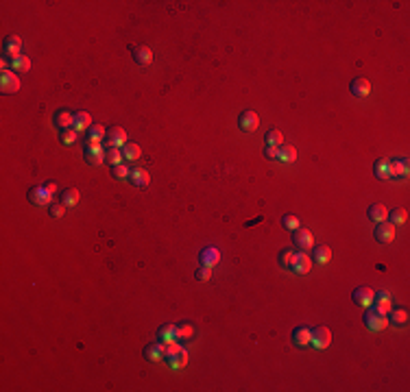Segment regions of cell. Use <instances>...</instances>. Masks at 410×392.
<instances>
[{"mask_svg": "<svg viewBox=\"0 0 410 392\" xmlns=\"http://www.w3.org/2000/svg\"><path fill=\"white\" fill-rule=\"evenodd\" d=\"M105 144H107L109 149H122V146L127 144V131L122 127H111L107 131V137H105Z\"/></svg>", "mask_w": 410, "mask_h": 392, "instance_id": "8992f818", "label": "cell"}, {"mask_svg": "<svg viewBox=\"0 0 410 392\" xmlns=\"http://www.w3.org/2000/svg\"><path fill=\"white\" fill-rule=\"evenodd\" d=\"M373 173L378 179H391V161L389 159H378L373 166Z\"/></svg>", "mask_w": 410, "mask_h": 392, "instance_id": "4dcf8cb0", "label": "cell"}, {"mask_svg": "<svg viewBox=\"0 0 410 392\" xmlns=\"http://www.w3.org/2000/svg\"><path fill=\"white\" fill-rule=\"evenodd\" d=\"M120 151H122V155H125V159H129V161L140 159V155H142V149L138 144H133V142H127Z\"/></svg>", "mask_w": 410, "mask_h": 392, "instance_id": "1f68e13d", "label": "cell"}, {"mask_svg": "<svg viewBox=\"0 0 410 392\" xmlns=\"http://www.w3.org/2000/svg\"><path fill=\"white\" fill-rule=\"evenodd\" d=\"M292 242H294V247L297 249H301V251H308V249H312L314 247V238H312V233L308 231V229H294L292 231Z\"/></svg>", "mask_w": 410, "mask_h": 392, "instance_id": "52a82bcc", "label": "cell"}, {"mask_svg": "<svg viewBox=\"0 0 410 392\" xmlns=\"http://www.w3.org/2000/svg\"><path fill=\"white\" fill-rule=\"evenodd\" d=\"M157 338L164 345H170V342L177 340V325H162L157 331Z\"/></svg>", "mask_w": 410, "mask_h": 392, "instance_id": "cb8c5ba5", "label": "cell"}, {"mask_svg": "<svg viewBox=\"0 0 410 392\" xmlns=\"http://www.w3.org/2000/svg\"><path fill=\"white\" fill-rule=\"evenodd\" d=\"M282 225L288 229V231H294V229H299L301 225H299V218L297 216H292V214H286L284 218H282Z\"/></svg>", "mask_w": 410, "mask_h": 392, "instance_id": "60d3db41", "label": "cell"}, {"mask_svg": "<svg viewBox=\"0 0 410 392\" xmlns=\"http://www.w3.org/2000/svg\"><path fill=\"white\" fill-rule=\"evenodd\" d=\"M79 199H81V192L77 190V187H68V190H63L59 203H61L63 207H75L77 203H79Z\"/></svg>", "mask_w": 410, "mask_h": 392, "instance_id": "83f0119b", "label": "cell"}, {"mask_svg": "<svg viewBox=\"0 0 410 392\" xmlns=\"http://www.w3.org/2000/svg\"><path fill=\"white\" fill-rule=\"evenodd\" d=\"M310 345L314 349H327L332 345V331L330 327H314L312 329V340H310Z\"/></svg>", "mask_w": 410, "mask_h": 392, "instance_id": "277c9868", "label": "cell"}, {"mask_svg": "<svg viewBox=\"0 0 410 392\" xmlns=\"http://www.w3.org/2000/svg\"><path fill=\"white\" fill-rule=\"evenodd\" d=\"M105 137H107V131H105L103 127H89L85 146H101L105 142Z\"/></svg>", "mask_w": 410, "mask_h": 392, "instance_id": "ac0fdd59", "label": "cell"}, {"mask_svg": "<svg viewBox=\"0 0 410 392\" xmlns=\"http://www.w3.org/2000/svg\"><path fill=\"white\" fill-rule=\"evenodd\" d=\"M122 159H125V155H122L120 149H107V151H105V161H107L111 168L113 166H120Z\"/></svg>", "mask_w": 410, "mask_h": 392, "instance_id": "d590c367", "label": "cell"}, {"mask_svg": "<svg viewBox=\"0 0 410 392\" xmlns=\"http://www.w3.org/2000/svg\"><path fill=\"white\" fill-rule=\"evenodd\" d=\"M55 127H59L61 131H65V129H70L72 125H75V113H70L68 109H59L55 113Z\"/></svg>", "mask_w": 410, "mask_h": 392, "instance_id": "d6986e66", "label": "cell"}, {"mask_svg": "<svg viewBox=\"0 0 410 392\" xmlns=\"http://www.w3.org/2000/svg\"><path fill=\"white\" fill-rule=\"evenodd\" d=\"M310 268H312V257H310V253L308 251H299L290 271H294L297 275H306V273H310Z\"/></svg>", "mask_w": 410, "mask_h": 392, "instance_id": "7c38bea8", "label": "cell"}, {"mask_svg": "<svg viewBox=\"0 0 410 392\" xmlns=\"http://www.w3.org/2000/svg\"><path fill=\"white\" fill-rule=\"evenodd\" d=\"M395 233H397V227L391 225L389 220H384V223H378V225H375L373 238L378 240L380 244H391L393 240H395Z\"/></svg>", "mask_w": 410, "mask_h": 392, "instance_id": "7a4b0ae2", "label": "cell"}, {"mask_svg": "<svg viewBox=\"0 0 410 392\" xmlns=\"http://www.w3.org/2000/svg\"><path fill=\"white\" fill-rule=\"evenodd\" d=\"M133 59H135V63H140V65H149L151 61H153V51L149 46H144V44H138V46H133Z\"/></svg>", "mask_w": 410, "mask_h": 392, "instance_id": "2e32d148", "label": "cell"}, {"mask_svg": "<svg viewBox=\"0 0 410 392\" xmlns=\"http://www.w3.org/2000/svg\"><path fill=\"white\" fill-rule=\"evenodd\" d=\"M408 170H410V163L406 157L391 161V179L393 177H408Z\"/></svg>", "mask_w": 410, "mask_h": 392, "instance_id": "d4e9b609", "label": "cell"}, {"mask_svg": "<svg viewBox=\"0 0 410 392\" xmlns=\"http://www.w3.org/2000/svg\"><path fill=\"white\" fill-rule=\"evenodd\" d=\"M9 63H11V70L13 72H29L31 70V59H29V57H24V55L15 57V59H11Z\"/></svg>", "mask_w": 410, "mask_h": 392, "instance_id": "e575fe53", "label": "cell"}, {"mask_svg": "<svg viewBox=\"0 0 410 392\" xmlns=\"http://www.w3.org/2000/svg\"><path fill=\"white\" fill-rule=\"evenodd\" d=\"M365 325H367V329H371V331H384L389 327V316L378 312V309H373V307H367Z\"/></svg>", "mask_w": 410, "mask_h": 392, "instance_id": "6da1fadb", "label": "cell"}, {"mask_svg": "<svg viewBox=\"0 0 410 392\" xmlns=\"http://www.w3.org/2000/svg\"><path fill=\"white\" fill-rule=\"evenodd\" d=\"M351 94L354 96H358V98H367L369 94H371V83H369V79H365V77H358V79H354L351 81Z\"/></svg>", "mask_w": 410, "mask_h": 392, "instance_id": "5bb4252c", "label": "cell"}, {"mask_svg": "<svg viewBox=\"0 0 410 392\" xmlns=\"http://www.w3.org/2000/svg\"><path fill=\"white\" fill-rule=\"evenodd\" d=\"M63 205H61V203H51V205H48V214H51L53 218H61L63 216Z\"/></svg>", "mask_w": 410, "mask_h": 392, "instance_id": "7bdbcfd3", "label": "cell"}, {"mask_svg": "<svg viewBox=\"0 0 410 392\" xmlns=\"http://www.w3.org/2000/svg\"><path fill=\"white\" fill-rule=\"evenodd\" d=\"M371 307L378 309V312H382V314H389V312H391V297H389V292L375 294V301H373Z\"/></svg>", "mask_w": 410, "mask_h": 392, "instance_id": "f1b7e54d", "label": "cell"}, {"mask_svg": "<svg viewBox=\"0 0 410 392\" xmlns=\"http://www.w3.org/2000/svg\"><path fill=\"white\" fill-rule=\"evenodd\" d=\"M144 357L149 359V362H162L164 357H166V345L164 342H153L144 349Z\"/></svg>", "mask_w": 410, "mask_h": 392, "instance_id": "4fadbf2b", "label": "cell"}, {"mask_svg": "<svg viewBox=\"0 0 410 392\" xmlns=\"http://www.w3.org/2000/svg\"><path fill=\"white\" fill-rule=\"evenodd\" d=\"M166 364L170 366L173 371H177V369H184V366L188 364V351H177L175 355H168L166 357Z\"/></svg>", "mask_w": 410, "mask_h": 392, "instance_id": "4316f807", "label": "cell"}, {"mask_svg": "<svg viewBox=\"0 0 410 392\" xmlns=\"http://www.w3.org/2000/svg\"><path fill=\"white\" fill-rule=\"evenodd\" d=\"M0 89H3V94H15L20 89V79L13 70L0 72Z\"/></svg>", "mask_w": 410, "mask_h": 392, "instance_id": "3957f363", "label": "cell"}, {"mask_svg": "<svg viewBox=\"0 0 410 392\" xmlns=\"http://www.w3.org/2000/svg\"><path fill=\"white\" fill-rule=\"evenodd\" d=\"M89 127H92V116H89L87 111L75 113V125H72V129H75L77 133H81V131H87Z\"/></svg>", "mask_w": 410, "mask_h": 392, "instance_id": "484cf974", "label": "cell"}, {"mask_svg": "<svg viewBox=\"0 0 410 392\" xmlns=\"http://www.w3.org/2000/svg\"><path fill=\"white\" fill-rule=\"evenodd\" d=\"M277 159H280L282 163H292L297 161V149L290 144H282L280 149H277Z\"/></svg>", "mask_w": 410, "mask_h": 392, "instance_id": "603a6c76", "label": "cell"}, {"mask_svg": "<svg viewBox=\"0 0 410 392\" xmlns=\"http://www.w3.org/2000/svg\"><path fill=\"white\" fill-rule=\"evenodd\" d=\"M264 142H266V146H275V149H280V146L284 144V135H282V131H277V129L266 131Z\"/></svg>", "mask_w": 410, "mask_h": 392, "instance_id": "836d02e7", "label": "cell"}, {"mask_svg": "<svg viewBox=\"0 0 410 392\" xmlns=\"http://www.w3.org/2000/svg\"><path fill=\"white\" fill-rule=\"evenodd\" d=\"M129 175H131V170L125 166V163H120V166H113L111 168V177L118 179V181H127Z\"/></svg>", "mask_w": 410, "mask_h": 392, "instance_id": "f35d334b", "label": "cell"}, {"mask_svg": "<svg viewBox=\"0 0 410 392\" xmlns=\"http://www.w3.org/2000/svg\"><path fill=\"white\" fill-rule=\"evenodd\" d=\"M199 261H201V266L214 268V266H218V261H220V251L216 247H205L199 253Z\"/></svg>", "mask_w": 410, "mask_h": 392, "instance_id": "30bf717a", "label": "cell"}, {"mask_svg": "<svg viewBox=\"0 0 410 392\" xmlns=\"http://www.w3.org/2000/svg\"><path fill=\"white\" fill-rule=\"evenodd\" d=\"M294 259H297V253H294L292 249H284L280 253V266H284V268H292Z\"/></svg>", "mask_w": 410, "mask_h": 392, "instance_id": "74e56055", "label": "cell"}, {"mask_svg": "<svg viewBox=\"0 0 410 392\" xmlns=\"http://www.w3.org/2000/svg\"><path fill=\"white\" fill-rule=\"evenodd\" d=\"M310 340H312V329H310V327H297V329L292 331V345L297 349L310 347Z\"/></svg>", "mask_w": 410, "mask_h": 392, "instance_id": "8fae6325", "label": "cell"}, {"mask_svg": "<svg viewBox=\"0 0 410 392\" xmlns=\"http://www.w3.org/2000/svg\"><path fill=\"white\" fill-rule=\"evenodd\" d=\"M29 201L35 203V205L39 207H48L53 203V194L46 190V187H33V190L29 192Z\"/></svg>", "mask_w": 410, "mask_h": 392, "instance_id": "9c48e42d", "label": "cell"}, {"mask_svg": "<svg viewBox=\"0 0 410 392\" xmlns=\"http://www.w3.org/2000/svg\"><path fill=\"white\" fill-rule=\"evenodd\" d=\"M44 187H46V190L51 192V194H55V192H57V183H46Z\"/></svg>", "mask_w": 410, "mask_h": 392, "instance_id": "f6af8a7d", "label": "cell"}, {"mask_svg": "<svg viewBox=\"0 0 410 392\" xmlns=\"http://www.w3.org/2000/svg\"><path fill=\"white\" fill-rule=\"evenodd\" d=\"M129 181L133 183L135 187H146V185L151 183V175L146 173V170H142V168H135V170H131Z\"/></svg>", "mask_w": 410, "mask_h": 392, "instance_id": "44dd1931", "label": "cell"}, {"mask_svg": "<svg viewBox=\"0 0 410 392\" xmlns=\"http://www.w3.org/2000/svg\"><path fill=\"white\" fill-rule=\"evenodd\" d=\"M77 131L75 129H65V131H61V137H59V140H61V144H65V146H70V144H75L77 142Z\"/></svg>", "mask_w": 410, "mask_h": 392, "instance_id": "ab89813d", "label": "cell"}, {"mask_svg": "<svg viewBox=\"0 0 410 392\" xmlns=\"http://www.w3.org/2000/svg\"><path fill=\"white\" fill-rule=\"evenodd\" d=\"M194 338V327L192 325H177V340L179 342H186V340H192Z\"/></svg>", "mask_w": 410, "mask_h": 392, "instance_id": "8d00e7d4", "label": "cell"}, {"mask_svg": "<svg viewBox=\"0 0 410 392\" xmlns=\"http://www.w3.org/2000/svg\"><path fill=\"white\" fill-rule=\"evenodd\" d=\"M367 214H369V218H371L375 225H378V223H384V220H389V209L384 207L382 203H373V205L369 207Z\"/></svg>", "mask_w": 410, "mask_h": 392, "instance_id": "ffe728a7", "label": "cell"}, {"mask_svg": "<svg viewBox=\"0 0 410 392\" xmlns=\"http://www.w3.org/2000/svg\"><path fill=\"white\" fill-rule=\"evenodd\" d=\"M238 127H240L242 131H247V133H251V131H256L260 127V116L256 111H251V109L242 111L240 118H238Z\"/></svg>", "mask_w": 410, "mask_h": 392, "instance_id": "ba28073f", "label": "cell"}, {"mask_svg": "<svg viewBox=\"0 0 410 392\" xmlns=\"http://www.w3.org/2000/svg\"><path fill=\"white\" fill-rule=\"evenodd\" d=\"M351 299H354V303L358 307H371L375 301V292L369 288V285H360V288L354 290V297Z\"/></svg>", "mask_w": 410, "mask_h": 392, "instance_id": "5b68a950", "label": "cell"}, {"mask_svg": "<svg viewBox=\"0 0 410 392\" xmlns=\"http://www.w3.org/2000/svg\"><path fill=\"white\" fill-rule=\"evenodd\" d=\"M330 259H332V249L330 247H316L312 251V261H314V264L325 266Z\"/></svg>", "mask_w": 410, "mask_h": 392, "instance_id": "f546056e", "label": "cell"}, {"mask_svg": "<svg viewBox=\"0 0 410 392\" xmlns=\"http://www.w3.org/2000/svg\"><path fill=\"white\" fill-rule=\"evenodd\" d=\"M386 316H389V325H393V327H404L408 323V309L406 307L391 309Z\"/></svg>", "mask_w": 410, "mask_h": 392, "instance_id": "7402d4cb", "label": "cell"}, {"mask_svg": "<svg viewBox=\"0 0 410 392\" xmlns=\"http://www.w3.org/2000/svg\"><path fill=\"white\" fill-rule=\"evenodd\" d=\"M20 48H22V39L18 35H11V37L5 39L3 53H5V57H9V61H11V59H15V57H20Z\"/></svg>", "mask_w": 410, "mask_h": 392, "instance_id": "9a60e30c", "label": "cell"}, {"mask_svg": "<svg viewBox=\"0 0 410 392\" xmlns=\"http://www.w3.org/2000/svg\"><path fill=\"white\" fill-rule=\"evenodd\" d=\"M85 161L89 166H101L105 161V151L101 146H85Z\"/></svg>", "mask_w": 410, "mask_h": 392, "instance_id": "e0dca14e", "label": "cell"}, {"mask_svg": "<svg viewBox=\"0 0 410 392\" xmlns=\"http://www.w3.org/2000/svg\"><path fill=\"white\" fill-rule=\"evenodd\" d=\"M389 218H391V225H395V227L406 225L408 223V209H404V207L393 209V211H389Z\"/></svg>", "mask_w": 410, "mask_h": 392, "instance_id": "d6a6232c", "label": "cell"}, {"mask_svg": "<svg viewBox=\"0 0 410 392\" xmlns=\"http://www.w3.org/2000/svg\"><path fill=\"white\" fill-rule=\"evenodd\" d=\"M194 279L196 281H210L212 279V268L199 266V268H196V273H194Z\"/></svg>", "mask_w": 410, "mask_h": 392, "instance_id": "b9f144b4", "label": "cell"}, {"mask_svg": "<svg viewBox=\"0 0 410 392\" xmlns=\"http://www.w3.org/2000/svg\"><path fill=\"white\" fill-rule=\"evenodd\" d=\"M264 157L266 159H277V149H275V146H266V149H264Z\"/></svg>", "mask_w": 410, "mask_h": 392, "instance_id": "ee69618b", "label": "cell"}]
</instances>
